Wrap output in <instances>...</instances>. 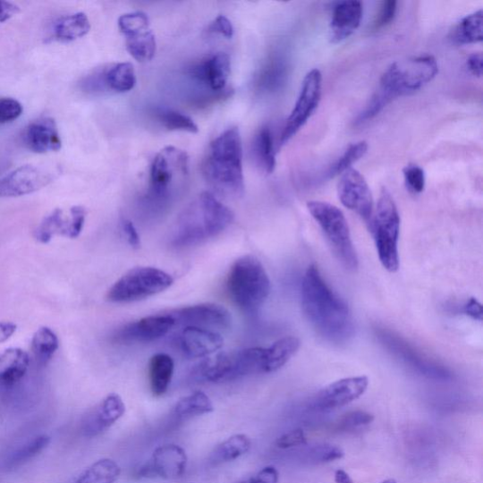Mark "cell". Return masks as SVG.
Wrapping results in <instances>:
<instances>
[{"label": "cell", "instance_id": "1", "mask_svg": "<svg viewBox=\"0 0 483 483\" xmlns=\"http://www.w3.org/2000/svg\"><path fill=\"white\" fill-rule=\"evenodd\" d=\"M303 312L318 333L327 341L343 343L353 335L351 309L327 285L318 268L309 266L301 283Z\"/></svg>", "mask_w": 483, "mask_h": 483}, {"label": "cell", "instance_id": "2", "mask_svg": "<svg viewBox=\"0 0 483 483\" xmlns=\"http://www.w3.org/2000/svg\"><path fill=\"white\" fill-rule=\"evenodd\" d=\"M438 72V63L433 55L411 57L392 64L368 106L359 114L355 124L368 123L393 100L419 91L436 77Z\"/></svg>", "mask_w": 483, "mask_h": 483}, {"label": "cell", "instance_id": "3", "mask_svg": "<svg viewBox=\"0 0 483 483\" xmlns=\"http://www.w3.org/2000/svg\"><path fill=\"white\" fill-rule=\"evenodd\" d=\"M233 220L229 207L212 193L203 192L179 216L170 244L176 249L198 246L227 230Z\"/></svg>", "mask_w": 483, "mask_h": 483}, {"label": "cell", "instance_id": "4", "mask_svg": "<svg viewBox=\"0 0 483 483\" xmlns=\"http://www.w3.org/2000/svg\"><path fill=\"white\" fill-rule=\"evenodd\" d=\"M202 171L206 181L219 194L233 198L243 196V145L237 128L224 131L211 143Z\"/></svg>", "mask_w": 483, "mask_h": 483}, {"label": "cell", "instance_id": "5", "mask_svg": "<svg viewBox=\"0 0 483 483\" xmlns=\"http://www.w3.org/2000/svg\"><path fill=\"white\" fill-rule=\"evenodd\" d=\"M227 290L234 303L244 312H258L267 300L271 284L260 261L251 255L238 258L227 279Z\"/></svg>", "mask_w": 483, "mask_h": 483}, {"label": "cell", "instance_id": "6", "mask_svg": "<svg viewBox=\"0 0 483 483\" xmlns=\"http://www.w3.org/2000/svg\"><path fill=\"white\" fill-rule=\"evenodd\" d=\"M265 349L250 348L222 352L204 360L194 369L193 377L199 382L223 384L252 375L264 374Z\"/></svg>", "mask_w": 483, "mask_h": 483}, {"label": "cell", "instance_id": "7", "mask_svg": "<svg viewBox=\"0 0 483 483\" xmlns=\"http://www.w3.org/2000/svg\"><path fill=\"white\" fill-rule=\"evenodd\" d=\"M370 230L374 235L379 261L389 272L398 271L401 216L398 207L386 188H383L379 195Z\"/></svg>", "mask_w": 483, "mask_h": 483}, {"label": "cell", "instance_id": "8", "mask_svg": "<svg viewBox=\"0 0 483 483\" xmlns=\"http://www.w3.org/2000/svg\"><path fill=\"white\" fill-rule=\"evenodd\" d=\"M308 210L318 223L339 262L347 269L358 268L355 250L346 216L336 206L323 201H309Z\"/></svg>", "mask_w": 483, "mask_h": 483}, {"label": "cell", "instance_id": "9", "mask_svg": "<svg viewBox=\"0 0 483 483\" xmlns=\"http://www.w3.org/2000/svg\"><path fill=\"white\" fill-rule=\"evenodd\" d=\"M174 283L172 275L159 268L135 267L123 275L110 288L107 300L113 303L140 301L159 294Z\"/></svg>", "mask_w": 483, "mask_h": 483}, {"label": "cell", "instance_id": "10", "mask_svg": "<svg viewBox=\"0 0 483 483\" xmlns=\"http://www.w3.org/2000/svg\"><path fill=\"white\" fill-rule=\"evenodd\" d=\"M189 158L185 151L174 147L162 149L154 158L150 167L149 194L163 199L180 180L188 176Z\"/></svg>", "mask_w": 483, "mask_h": 483}, {"label": "cell", "instance_id": "11", "mask_svg": "<svg viewBox=\"0 0 483 483\" xmlns=\"http://www.w3.org/2000/svg\"><path fill=\"white\" fill-rule=\"evenodd\" d=\"M321 95L322 74L318 69H313L305 76L295 107L286 120L281 135V146L289 142L313 115L319 106Z\"/></svg>", "mask_w": 483, "mask_h": 483}, {"label": "cell", "instance_id": "12", "mask_svg": "<svg viewBox=\"0 0 483 483\" xmlns=\"http://www.w3.org/2000/svg\"><path fill=\"white\" fill-rule=\"evenodd\" d=\"M377 336L384 346L412 370L429 378L448 379L452 374L434 360L425 356L400 335L378 327Z\"/></svg>", "mask_w": 483, "mask_h": 483}, {"label": "cell", "instance_id": "13", "mask_svg": "<svg viewBox=\"0 0 483 483\" xmlns=\"http://www.w3.org/2000/svg\"><path fill=\"white\" fill-rule=\"evenodd\" d=\"M338 197L346 208L356 213L370 228L373 198L368 182L358 170L352 167L343 172L338 183Z\"/></svg>", "mask_w": 483, "mask_h": 483}, {"label": "cell", "instance_id": "14", "mask_svg": "<svg viewBox=\"0 0 483 483\" xmlns=\"http://www.w3.org/2000/svg\"><path fill=\"white\" fill-rule=\"evenodd\" d=\"M187 455L178 445H165L154 451L150 459L138 469L137 479H163L174 480L182 478L187 468Z\"/></svg>", "mask_w": 483, "mask_h": 483}, {"label": "cell", "instance_id": "15", "mask_svg": "<svg viewBox=\"0 0 483 483\" xmlns=\"http://www.w3.org/2000/svg\"><path fill=\"white\" fill-rule=\"evenodd\" d=\"M366 376L344 377L320 390L310 402V407L319 412L331 411L351 404L369 388Z\"/></svg>", "mask_w": 483, "mask_h": 483}, {"label": "cell", "instance_id": "16", "mask_svg": "<svg viewBox=\"0 0 483 483\" xmlns=\"http://www.w3.org/2000/svg\"><path fill=\"white\" fill-rule=\"evenodd\" d=\"M167 314L175 325L196 326L201 329H228L232 325V316L223 306L214 303H203L172 309Z\"/></svg>", "mask_w": 483, "mask_h": 483}, {"label": "cell", "instance_id": "17", "mask_svg": "<svg viewBox=\"0 0 483 483\" xmlns=\"http://www.w3.org/2000/svg\"><path fill=\"white\" fill-rule=\"evenodd\" d=\"M51 172L36 165H23L0 179V198H20L39 191L50 182Z\"/></svg>", "mask_w": 483, "mask_h": 483}, {"label": "cell", "instance_id": "18", "mask_svg": "<svg viewBox=\"0 0 483 483\" xmlns=\"http://www.w3.org/2000/svg\"><path fill=\"white\" fill-rule=\"evenodd\" d=\"M174 326V320L167 313L153 315L120 327L113 340L123 344L149 343L166 335Z\"/></svg>", "mask_w": 483, "mask_h": 483}, {"label": "cell", "instance_id": "19", "mask_svg": "<svg viewBox=\"0 0 483 483\" xmlns=\"http://www.w3.org/2000/svg\"><path fill=\"white\" fill-rule=\"evenodd\" d=\"M187 74L194 81L220 94L225 89L231 75V58L227 54L219 53L206 57L187 68Z\"/></svg>", "mask_w": 483, "mask_h": 483}, {"label": "cell", "instance_id": "20", "mask_svg": "<svg viewBox=\"0 0 483 483\" xmlns=\"http://www.w3.org/2000/svg\"><path fill=\"white\" fill-rule=\"evenodd\" d=\"M126 406L121 396L110 394L83 417L80 423L81 434L85 437H97L106 433L125 415Z\"/></svg>", "mask_w": 483, "mask_h": 483}, {"label": "cell", "instance_id": "21", "mask_svg": "<svg viewBox=\"0 0 483 483\" xmlns=\"http://www.w3.org/2000/svg\"><path fill=\"white\" fill-rule=\"evenodd\" d=\"M224 340L214 331L196 326H185L176 338V344L187 358L210 356L223 347Z\"/></svg>", "mask_w": 483, "mask_h": 483}, {"label": "cell", "instance_id": "22", "mask_svg": "<svg viewBox=\"0 0 483 483\" xmlns=\"http://www.w3.org/2000/svg\"><path fill=\"white\" fill-rule=\"evenodd\" d=\"M25 146L32 152L45 154L59 151L62 138L57 124L53 118L45 117L33 121L25 130Z\"/></svg>", "mask_w": 483, "mask_h": 483}, {"label": "cell", "instance_id": "23", "mask_svg": "<svg viewBox=\"0 0 483 483\" xmlns=\"http://www.w3.org/2000/svg\"><path fill=\"white\" fill-rule=\"evenodd\" d=\"M364 6L357 0L338 3L333 12L330 26L331 41L335 44L349 38L360 27Z\"/></svg>", "mask_w": 483, "mask_h": 483}, {"label": "cell", "instance_id": "24", "mask_svg": "<svg viewBox=\"0 0 483 483\" xmlns=\"http://www.w3.org/2000/svg\"><path fill=\"white\" fill-rule=\"evenodd\" d=\"M30 367L29 354L19 348L0 352V386L13 387L22 381Z\"/></svg>", "mask_w": 483, "mask_h": 483}, {"label": "cell", "instance_id": "25", "mask_svg": "<svg viewBox=\"0 0 483 483\" xmlns=\"http://www.w3.org/2000/svg\"><path fill=\"white\" fill-rule=\"evenodd\" d=\"M288 76V64L279 55L270 56L255 78L256 89L261 93H274L283 88Z\"/></svg>", "mask_w": 483, "mask_h": 483}, {"label": "cell", "instance_id": "26", "mask_svg": "<svg viewBox=\"0 0 483 483\" xmlns=\"http://www.w3.org/2000/svg\"><path fill=\"white\" fill-rule=\"evenodd\" d=\"M100 78L105 92L127 93L136 85V73L131 63H119L100 69Z\"/></svg>", "mask_w": 483, "mask_h": 483}, {"label": "cell", "instance_id": "27", "mask_svg": "<svg viewBox=\"0 0 483 483\" xmlns=\"http://www.w3.org/2000/svg\"><path fill=\"white\" fill-rule=\"evenodd\" d=\"M72 231L71 210L65 211L57 208L47 215L40 223V225L34 233V237L41 244H47L57 235L69 238Z\"/></svg>", "mask_w": 483, "mask_h": 483}, {"label": "cell", "instance_id": "28", "mask_svg": "<svg viewBox=\"0 0 483 483\" xmlns=\"http://www.w3.org/2000/svg\"><path fill=\"white\" fill-rule=\"evenodd\" d=\"M301 347V341L294 336H286L265 349L264 374L277 372L294 356Z\"/></svg>", "mask_w": 483, "mask_h": 483}, {"label": "cell", "instance_id": "29", "mask_svg": "<svg viewBox=\"0 0 483 483\" xmlns=\"http://www.w3.org/2000/svg\"><path fill=\"white\" fill-rule=\"evenodd\" d=\"M214 410V404L209 396L201 391H197L184 396L176 403L174 410H172V419L175 421L183 422L197 417L208 415Z\"/></svg>", "mask_w": 483, "mask_h": 483}, {"label": "cell", "instance_id": "30", "mask_svg": "<svg viewBox=\"0 0 483 483\" xmlns=\"http://www.w3.org/2000/svg\"><path fill=\"white\" fill-rule=\"evenodd\" d=\"M174 360L165 353L154 355L149 361V383L154 396L164 395L174 374Z\"/></svg>", "mask_w": 483, "mask_h": 483}, {"label": "cell", "instance_id": "31", "mask_svg": "<svg viewBox=\"0 0 483 483\" xmlns=\"http://www.w3.org/2000/svg\"><path fill=\"white\" fill-rule=\"evenodd\" d=\"M91 30L89 16L76 13L62 17L54 26V37L57 41L69 43L88 36Z\"/></svg>", "mask_w": 483, "mask_h": 483}, {"label": "cell", "instance_id": "32", "mask_svg": "<svg viewBox=\"0 0 483 483\" xmlns=\"http://www.w3.org/2000/svg\"><path fill=\"white\" fill-rule=\"evenodd\" d=\"M49 443V436H40L17 446L4 458L3 467L6 470L22 467V465L39 455Z\"/></svg>", "mask_w": 483, "mask_h": 483}, {"label": "cell", "instance_id": "33", "mask_svg": "<svg viewBox=\"0 0 483 483\" xmlns=\"http://www.w3.org/2000/svg\"><path fill=\"white\" fill-rule=\"evenodd\" d=\"M251 440L246 435H235L219 444L210 455L214 464L226 463L244 456L250 451Z\"/></svg>", "mask_w": 483, "mask_h": 483}, {"label": "cell", "instance_id": "34", "mask_svg": "<svg viewBox=\"0 0 483 483\" xmlns=\"http://www.w3.org/2000/svg\"><path fill=\"white\" fill-rule=\"evenodd\" d=\"M483 13L479 10L461 21L452 32L451 39L457 45L477 44L482 41Z\"/></svg>", "mask_w": 483, "mask_h": 483}, {"label": "cell", "instance_id": "35", "mask_svg": "<svg viewBox=\"0 0 483 483\" xmlns=\"http://www.w3.org/2000/svg\"><path fill=\"white\" fill-rule=\"evenodd\" d=\"M121 474L119 464L112 459H101L86 469L72 483H114Z\"/></svg>", "mask_w": 483, "mask_h": 483}, {"label": "cell", "instance_id": "36", "mask_svg": "<svg viewBox=\"0 0 483 483\" xmlns=\"http://www.w3.org/2000/svg\"><path fill=\"white\" fill-rule=\"evenodd\" d=\"M255 157L267 174H273L275 168V151L274 138L268 127H263L255 136L253 143Z\"/></svg>", "mask_w": 483, "mask_h": 483}, {"label": "cell", "instance_id": "37", "mask_svg": "<svg viewBox=\"0 0 483 483\" xmlns=\"http://www.w3.org/2000/svg\"><path fill=\"white\" fill-rule=\"evenodd\" d=\"M59 348V340L53 330L42 326L34 334L31 341V349L34 357L41 366L47 365Z\"/></svg>", "mask_w": 483, "mask_h": 483}, {"label": "cell", "instance_id": "38", "mask_svg": "<svg viewBox=\"0 0 483 483\" xmlns=\"http://www.w3.org/2000/svg\"><path fill=\"white\" fill-rule=\"evenodd\" d=\"M157 39L148 30L127 38V49L131 56L138 62H149L157 54Z\"/></svg>", "mask_w": 483, "mask_h": 483}, {"label": "cell", "instance_id": "39", "mask_svg": "<svg viewBox=\"0 0 483 483\" xmlns=\"http://www.w3.org/2000/svg\"><path fill=\"white\" fill-rule=\"evenodd\" d=\"M155 117L158 123L168 131H185L190 133L199 132V127L194 120L178 111L171 109H157Z\"/></svg>", "mask_w": 483, "mask_h": 483}, {"label": "cell", "instance_id": "40", "mask_svg": "<svg viewBox=\"0 0 483 483\" xmlns=\"http://www.w3.org/2000/svg\"><path fill=\"white\" fill-rule=\"evenodd\" d=\"M343 455L344 453L339 446L320 444L304 448L301 459L307 464H324L340 460Z\"/></svg>", "mask_w": 483, "mask_h": 483}, {"label": "cell", "instance_id": "41", "mask_svg": "<svg viewBox=\"0 0 483 483\" xmlns=\"http://www.w3.org/2000/svg\"><path fill=\"white\" fill-rule=\"evenodd\" d=\"M368 150L369 145L366 141L352 144L330 167L329 171H327L326 178L333 179L338 175H342L344 171L352 168L356 162L364 157Z\"/></svg>", "mask_w": 483, "mask_h": 483}, {"label": "cell", "instance_id": "42", "mask_svg": "<svg viewBox=\"0 0 483 483\" xmlns=\"http://www.w3.org/2000/svg\"><path fill=\"white\" fill-rule=\"evenodd\" d=\"M149 21L142 12L130 13L121 15L118 20V28L126 38L148 30Z\"/></svg>", "mask_w": 483, "mask_h": 483}, {"label": "cell", "instance_id": "43", "mask_svg": "<svg viewBox=\"0 0 483 483\" xmlns=\"http://www.w3.org/2000/svg\"><path fill=\"white\" fill-rule=\"evenodd\" d=\"M373 421L374 417L368 411H351L347 415H344L337 423V430L343 431V433H351V431L369 426Z\"/></svg>", "mask_w": 483, "mask_h": 483}, {"label": "cell", "instance_id": "44", "mask_svg": "<svg viewBox=\"0 0 483 483\" xmlns=\"http://www.w3.org/2000/svg\"><path fill=\"white\" fill-rule=\"evenodd\" d=\"M407 188L411 192L420 194L424 191L426 178L424 170L417 165H409L403 169Z\"/></svg>", "mask_w": 483, "mask_h": 483}, {"label": "cell", "instance_id": "45", "mask_svg": "<svg viewBox=\"0 0 483 483\" xmlns=\"http://www.w3.org/2000/svg\"><path fill=\"white\" fill-rule=\"evenodd\" d=\"M23 114V106L19 100L0 97V125L13 123Z\"/></svg>", "mask_w": 483, "mask_h": 483}, {"label": "cell", "instance_id": "46", "mask_svg": "<svg viewBox=\"0 0 483 483\" xmlns=\"http://www.w3.org/2000/svg\"><path fill=\"white\" fill-rule=\"evenodd\" d=\"M275 445L281 450H291V448L306 445L307 437L303 429L297 428L279 437Z\"/></svg>", "mask_w": 483, "mask_h": 483}, {"label": "cell", "instance_id": "47", "mask_svg": "<svg viewBox=\"0 0 483 483\" xmlns=\"http://www.w3.org/2000/svg\"><path fill=\"white\" fill-rule=\"evenodd\" d=\"M396 11H398V3L394 2V0H387V2L382 3L374 23L375 28L382 29L391 24Z\"/></svg>", "mask_w": 483, "mask_h": 483}, {"label": "cell", "instance_id": "48", "mask_svg": "<svg viewBox=\"0 0 483 483\" xmlns=\"http://www.w3.org/2000/svg\"><path fill=\"white\" fill-rule=\"evenodd\" d=\"M72 213V233L71 239L78 238L84 227L86 219V210L82 206H73L71 208Z\"/></svg>", "mask_w": 483, "mask_h": 483}, {"label": "cell", "instance_id": "49", "mask_svg": "<svg viewBox=\"0 0 483 483\" xmlns=\"http://www.w3.org/2000/svg\"><path fill=\"white\" fill-rule=\"evenodd\" d=\"M209 31L231 39L233 37L234 29L228 17L219 15L210 25Z\"/></svg>", "mask_w": 483, "mask_h": 483}, {"label": "cell", "instance_id": "50", "mask_svg": "<svg viewBox=\"0 0 483 483\" xmlns=\"http://www.w3.org/2000/svg\"><path fill=\"white\" fill-rule=\"evenodd\" d=\"M280 474L277 469L267 467L253 477L241 483H279Z\"/></svg>", "mask_w": 483, "mask_h": 483}, {"label": "cell", "instance_id": "51", "mask_svg": "<svg viewBox=\"0 0 483 483\" xmlns=\"http://www.w3.org/2000/svg\"><path fill=\"white\" fill-rule=\"evenodd\" d=\"M121 226L127 237L128 243L133 249H140L141 247V239L140 233H138L134 224L128 219H123L121 222Z\"/></svg>", "mask_w": 483, "mask_h": 483}, {"label": "cell", "instance_id": "52", "mask_svg": "<svg viewBox=\"0 0 483 483\" xmlns=\"http://www.w3.org/2000/svg\"><path fill=\"white\" fill-rule=\"evenodd\" d=\"M463 313L474 320L482 321V305L475 298L470 299L463 305Z\"/></svg>", "mask_w": 483, "mask_h": 483}, {"label": "cell", "instance_id": "53", "mask_svg": "<svg viewBox=\"0 0 483 483\" xmlns=\"http://www.w3.org/2000/svg\"><path fill=\"white\" fill-rule=\"evenodd\" d=\"M21 9L19 6L0 0V23L6 22L13 19L17 13H20Z\"/></svg>", "mask_w": 483, "mask_h": 483}, {"label": "cell", "instance_id": "54", "mask_svg": "<svg viewBox=\"0 0 483 483\" xmlns=\"http://www.w3.org/2000/svg\"><path fill=\"white\" fill-rule=\"evenodd\" d=\"M482 55L474 54L468 59L467 65L470 73L478 78L482 76Z\"/></svg>", "mask_w": 483, "mask_h": 483}, {"label": "cell", "instance_id": "55", "mask_svg": "<svg viewBox=\"0 0 483 483\" xmlns=\"http://www.w3.org/2000/svg\"><path fill=\"white\" fill-rule=\"evenodd\" d=\"M17 326L13 322H0V343L8 341L16 332Z\"/></svg>", "mask_w": 483, "mask_h": 483}, {"label": "cell", "instance_id": "56", "mask_svg": "<svg viewBox=\"0 0 483 483\" xmlns=\"http://www.w3.org/2000/svg\"><path fill=\"white\" fill-rule=\"evenodd\" d=\"M335 483H354L352 477L344 470H338L335 473Z\"/></svg>", "mask_w": 483, "mask_h": 483}, {"label": "cell", "instance_id": "57", "mask_svg": "<svg viewBox=\"0 0 483 483\" xmlns=\"http://www.w3.org/2000/svg\"><path fill=\"white\" fill-rule=\"evenodd\" d=\"M379 483H398V481H396L394 479H386V480H384L382 482H379Z\"/></svg>", "mask_w": 483, "mask_h": 483}]
</instances>
